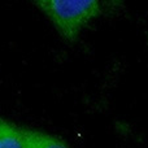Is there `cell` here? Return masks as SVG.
<instances>
[{
    "label": "cell",
    "instance_id": "cell-1",
    "mask_svg": "<svg viewBox=\"0 0 148 148\" xmlns=\"http://www.w3.org/2000/svg\"><path fill=\"white\" fill-rule=\"evenodd\" d=\"M34 4L52 21L64 39L73 42L79 31L100 13L96 0H36Z\"/></svg>",
    "mask_w": 148,
    "mask_h": 148
},
{
    "label": "cell",
    "instance_id": "cell-2",
    "mask_svg": "<svg viewBox=\"0 0 148 148\" xmlns=\"http://www.w3.org/2000/svg\"><path fill=\"white\" fill-rule=\"evenodd\" d=\"M23 148H69L61 139L42 131L21 129Z\"/></svg>",
    "mask_w": 148,
    "mask_h": 148
},
{
    "label": "cell",
    "instance_id": "cell-3",
    "mask_svg": "<svg viewBox=\"0 0 148 148\" xmlns=\"http://www.w3.org/2000/svg\"><path fill=\"white\" fill-rule=\"evenodd\" d=\"M0 148H23L21 129L0 118Z\"/></svg>",
    "mask_w": 148,
    "mask_h": 148
}]
</instances>
